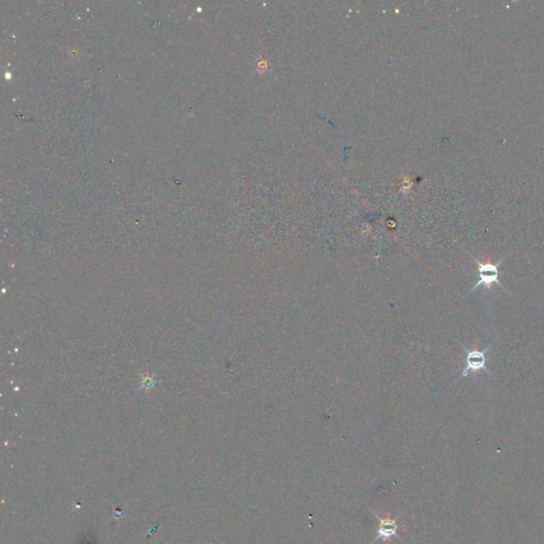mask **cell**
Segmentation results:
<instances>
[{"label": "cell", "instance_id": "7a4b0ae2", "mask_svg": "<svg viewBox=\"0 0 544 544\" xmlns=\"http://www.w3.org/2000/svg\"><path fill=\"white\" fill-rule=\"evenodd\" d=\"M461 347L464 348V350L466 351L467 355H466V359H465L466 366H465L464 370H462V372L460 374V377H466L470 373H476V372H480V371H486L487 373L492 375V373L489 371L488 368H487V361H488L487 352L489 351V349L491 348V345H489L487 348H485L484 350H481V351L478 350V349L469 350L464 345H461Z\"/></svg>", "mask_w": 544, "mask_h": 544}, {"label": "cell", "instance_id": "3957f363", "mask_svg": "<svg viewBox=\"0 0 544 544\" xmlns=\"http://www.w3.org/2000/svg\"><path fill=\"white\" fill-rule=\"evenodd\" d=\"M372 512H373L374 516H375L379 524H378V527H377L376 537L372 541L371 544H374L377 541L386 543V542H389L392 538L400 539L399 529L402 527L401 525L398 524L400 515H398L396 519H391V518H389V516H387V518H382V516H379L376 512H374V511H372Z\"/></svg>", "mask_w": 544, "mask_h": 544}, {"label": "cell", "instance_id": "6da1fadb", "mask_svg": "<svg viewBox=\"0 0 544 544\" xmlns=\"http://www.w3.org/2000/svg\"><path fill=\"white\" fill-rule=\"evenodd\" d=\"M474 263L478 265V274H479V277H480V281L476 283L473 288L469 291V293L466 296V298L468 296H470L474 290H476L478 288H480L481 286H484L486 289L490 290L492 288V285L493 284H496L498 287H501L502 289H504L505 291H507L504 286H503L502 283L500 282V270H498V267L502 263H504L505 258H502V260L500 262H497L496 264H491V263H481L478 258H475L474 256H472Z\"/></svg>", "mask_w": 544, "mask_h": 544}]
</instances>
